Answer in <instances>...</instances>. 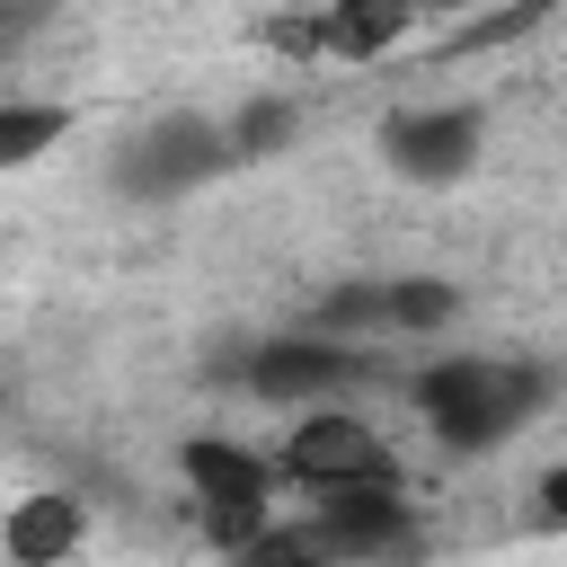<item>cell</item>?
<instances>
[{
    "instance_id": "obj_7",
    "label": "cell",
    "mask_w": 567,
    "mask_h": 567,
    "mask_svg": "<svg viewBox=\"0 0 567 567\" xmlns=\"http://www.w3.org/2000/svg\"><path fill=\"white\" fill-rule=\"evenodd\" d=\"M363 372H372V346H346V337L310 328V337H275V346H257L239 381H248V399L301 416V408H337Z\"/></svg>"
},
{
    "instance_id": "obj_14",
    "label": "cell",
    "mask_w": 567,
    "mask_h": 567,
    "mask_svg": "<svg viewBox=\"0 0 567 567\" xmlns=\"http://www.w3.org/2000/svg\"><path fill=\"white\" fill-rule=\"evenodd\" d=\"M532 523H540V532H567V461L540 470V487H532Z\"/></svg>"
},
{
    "instance_id": "obj_12",
    "label": "cell",
    "mask_w": 567,
    "mask_h": 567,
    "mask_svg": "<svg viewBox=\"0 0 567 567\" xmlns=\"http://www.w3.org/2000/svg\"><path fill=\"white\" fill-rule=\"evenodd\" d=\"M221 124H230V151H239V159H257V151H284V142L301 133V106H292L284 89H266V97H248V106H230Z\"/></svg>"
},
{
    "instance_id": "obj_13",
    "label": "cell",
    "mask_w": 567,
    "mask_h": 567,
    "mask_svg": "<svg viewBox=\"0 0 567 567\" xmlns=\"http://www.w3.org/2000/svg\"><path fill=\"white\" fill-rule=\"evenodd\" d=\"M230 567H337V549H328V532L310 523V514H284L257 549H239Z\"/></svg>"
},
{
    "instance_id": "obj_10",
    "label": "cell",
    "mask_w": 567,
    "mask_h": 567,
    "mask_svg": "<svg viewBox=\"0 0 567 567\" xmlns=\"http://www.w3.org/2000/svg\"><path fill=\"white\" fill-rule=\"evenodd\" d=\"M53 142H71V97L9 89V97H0V168H35Z\"/></svg>"
},
{
    "instance_id": "obj_2",
    "label": "cell",
    "mask_w": 567,
    "mask_h": 567,
    "mask_svg": "<svg viewBox=\"0 0 567 567\" xmlns=\"http://www.w3.org/2000/svg\"><path fill=\"white\" fill-rule=\"evenodd\" d=\"M177 496L204 532V549L230 567L239 549H257L275 523H284V470H275V443H248L230 425H195L177 443Z\"/></svg>"
},
{
    "instance_id": "obj_6",
    "label": "cell",
    "mask_w": 567,
    "mask_h": 567,
    "mask_svg": "<svg viewBox=\"0 0 567 567\" xmlns=\"http://www.w3.org/2000/svg\"><path fill=\"white\" fill-rule=\"evenodd\" d=\"M381 159L408 186L443 195V186L478 177V159H487V106L478 97H416V106L381 115Z\"/></svg>"
},
{
    "instance_id": "obj_9",
    "label": "cell",
    "mask_w": 567,
    "mask_h": 567,
    "mask_svg": "<svg viewBox=\"0 0 567 567\" xmlns=\"http://www.w3.org/2000/svg\"><path fill=\"white\" fill-rule=\"evenodd\" d=\"M80 549H89V496H71V487L9 496V514H0V558L9 567H71Z\"/></svg>"
},
{
    "instance_id": "obj_5",
    "label": "cell",
    "mask_w": 567,
    "mask_h": 567,
    "mask_svg": "<svg viewBox=\"0 0 567 567\" xmlns=\"http://www.w3.org/2000/svg\"><path fill=\"white\" fill-rule=\"evenodd\" d=\"M230 159H239V151H230V124H221V115H204V106H168V115H151V124L124 142L115 186L142 195V204H177V195H195L204 177H221Z\"/></svg>"
},
{
    "instance_id": "obj_8",
    "label": "cell",
    "mask_w": 567,
    "mask_h": 567,
    "mask_svg": "<svg viewBox=\"0 0 567 567\" xmlns=\"http://www.w3.org/2000/svg\"><path fill=\"white\" fill-rule=\"evenodd\" d=\"M310 523L328 532L337 567H408L425 549V514L408 487H372V496H337V505H310Z\"/></svg>"
},
{
    "instance_id": "obj_4",
    "label": "cell",
    "mask_w": 567,
    "mask_h": 567,
    "mask_svg": "<svg viewBox=\"0 0 567 567\" xmlns=\"http://www.w3.org/2000/svg\"><path fill=\"white\" fill-rule=\"evenodd\" d=\"M416 35H425V18L416 9H390V0H319V9L257 18V44L284 71H372V62L408 53Z\"/></svg>"
},
{
    "instance_id": "obj_11",
    "label": "cell",
    "mask_w": 567,
    "mask_h": 567,
    "mask_svg": "<svg viewBox=\"0 0 567 567\" xmlns=\"http://www.w3.org/2000/svg\"><path fill=\"white\" fill-rule=\"evenodd\" d=\"M461 319V292L443 275H381V346L390 337H443Z\"/></svg>"
},
{
    "instance_id": "obj_3",
    "label": "cell",
    "mask_w": 567,
    "mask_h": 567,
    "mask_svg": "<svg viewBox=\"0 0 567 567\" xmlns=\"http://www.w3.org/2000/svg\"><path fill=\"white\" fill-rule=\"evenodd\" d=\"M275 470H284V487L310 496V505L372 496V487H408V461H399L390 425H381L372 408H354V399L284 416V425H275Z\"/></svg>"
},
{
    "instance_id": "obj_1",
    "label": "cell",
    "mask_w": 567,
    "mask_h": 567,
    "mask_svg": "<svg viewBox=\"0 0 567 567\" xmlns=\"http://www.w3.org/2000/svg\"><path fill=\"white\" fill-rule=\"evenodd\" d=\"M558 399V372L540 354H425L408 372V408L425 425L434 452L452 461H478V452H505L514 434H532Z\"/></svg>"
}]
</instances>
